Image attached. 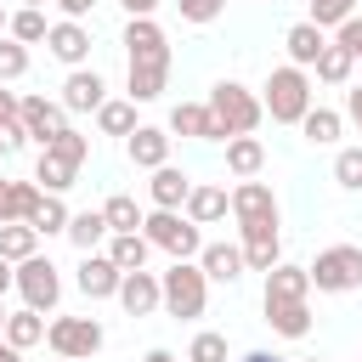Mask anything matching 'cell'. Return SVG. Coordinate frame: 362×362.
<instances>
[{
  "instance_id": "cell-1",
  "label": "cell",
  "mask_w": 362,
  "mask_h": 362,
  "mask_svg": "<svg viewBox=\"0 0 362 362\" xmlns=\"http://www.w3.org/2000/svg\"><path fill=\"white\" fill-rule=\"evenodd\" d=\"M260 107L272 113V124H300V119H305V107H311V74H305V68H294V62L272 68V74H266V85H260Z\"/></svg>"
},
{
  "instance_id": "cell-2",
  "label": "cell",
  "mask_w": 362,
  "mask_h": 362,
  "mask_svg": "<svg viewBox=\"0 0 362 362\" xmlns=\"http://www.w3.org/2000/svg\"><path fill=\"white\" fill-rule=\"evenodd\" d=\"M158 294H164V311H170V317L192 322V317H204V305H209V277H204L198 260H175L170 272H158Z\"/></svg>"
},
{
  "instance_id": "cell-3",
  "label": "cell",
  "mask_w": 362,
  "mask_h": 362,
  "mask_svg": "<svg viewBox=\"0 0 362 362\" xmlns=\"http://www.w3.org/2000/svg\"><path fill=\"white\" fill-rule=\"evenodd\" d=\"M209 113H215V124H221V141H226V136H255V124L266 119L260 96H255L249 85H238V79H221V85L209 90Z\"/></svg>"
},
{
  "instance_id": "cell-4",
  "label": "cell",
  "mask_w": 362,
  "mask_h": 362,
  "mask_svg": "<svg viewBox=\"0 0 362 362\" xmlns=\"http://www.w3.org/2000/svg\"><path fill=\"white\" fill-rule=\"evenodd\" d=\"M305 277L322 294H351V288H362V249L356 243H334L305 266Z\"/></svg>"
},
{
  "instance_id": "cell-5",
  "label": "cell",
  "mask_w": 362,
  "mask_h": 362,
  "mask_svg": "<svg viewBox=\"0 0 362 362\" xmlns=\"http://www.w3.org/2000/svg\"><path fill=\"white\" fill-rule=\"evenodd\" d=\"M141 238H147L153 249L175 255V260H192V255L204 249L198 226H192V221H187L181 209H153V215H141Z\"/></svg>"
},
{
  "instance_id": "cell-6",
  "label": "cell",
  "mask_w": 362,
  "mask_h": 362,
  "mask_svg": "<svg viewBox=\"0 0 362 362\" xmlns=\"http://www.w3.org/2000/svg\"><path fill=\"white\" fill-rule=\"evenodd\" d=\"M102 322L96 317H57V322H45V345L57 351V356H74V362H90L96 351H102Z\"/></svg>"
},
{
  "instance_id": "cell-7",
  "label": "cell",
  "mask_w": 362,
  "mask_h": 362,
  "mask_svg": "<svg viewBox=\"0 0 362 362\" xmlns=\"http://www.w3.org/2000/svg\"><path fill=\"white\" fill-rule=\"evenodd\" d=\"M11 288H17L23 305H34V311H51V305L62 300V277H57V266H51L45 255L17 260V283H11Z\"/></svg>"
},
{
  "instance_id": "cell-8",
  "label": "cell",
  "mask_w": 362,
  "mask_h": 362,
  "mask_svg": "<svg viewBox=\"0 0 362 362\" xmlns=\"http://www.w3.org/2000/svg\"><path fill=\"white\" fill-rule=\"evenodd\" d=\"M17 124L28 130V141L45 147V141L68 124V107H62V102H45V96H23V102H17Z\"/></svg>"
},
{
  "instance_id": "cell-9",
  "label": "cell",
  "mask_w": 362,
  "mask_h": 362,
  "mask_svg": "<svg viewBox=\"0 0 362 362\" xmlns=\"http://www.w3.org/2000/svg\"><path fill=\"white\" fill-rule=\"evenodd\" d=\"M226 204H232V221L238 226H249V221H277V198H272V187L266 181H238L232 192H226Z\"/></svg>"
},
{
  "instance_id": "cell-10",
  "label": "cell",
  "mask_w": 362,
  "mask_h": 362,
  "mask_svg": "<svg viewBox=\"0 0 362 362\" xmlns=\"http://www.w3.org/2000/svg\"><path fill=\"white\" fill-rule=\"evenodd\" d=\"M45 51H51L57 62H68V68H85V57H90V28L74 23V17H62V23L45 28Z\"/></svg>"
},
{
  "instance_id": "cell-11",
  "label": "cell",
  "mask_w": 362,
  "mask_h": 362,
  "mask_svg": "<svg viewBox=\"0 0 362 362\" xmlns=\"http://www.w3.org/2000/svg\"><path fill=\"white\" fill-rule=\"evenodd\" d=\"M68 113H96L102 102H107V79L96 74V68H74L68 79H62V96H57Z\"/></svg>"
},
{
  "instance_id": "cell-12",
  "label": "cell",
  "mask_w": 362,
  "mask_h": 362,
  "mask_svg": "<svg viewBox=\"0 0 362 362\" xmlns=\"http://www.w3.org/2000/svg\"><path fill=\"white\" fill-rule=\"evenodd\" d=\"M238 249H243V266H255V272H272V266L283 260V238H277V221H249Z\"/></svg>"
},
{
  "instance_id": "cell-13",
  "label": "cell",
  "mask_w": 362,
  "mask_h": 362,
  "mask_svg": "<svg viewBox=\"0 0 362 362\" xmlns=\"http://www.w3.org/2000/svg\"><path fill=\"white\" fill-rule=\"evenodd\" d=\"M130 317H153L158 305H164V294H158V277L147 272V266H136V272H124L119 277V294H113Z\"/></svg>"
},
{
  "instance_id": "cell-14",
  "label": "cell",
  "mask_w": 362,
  "mask_h": 362,
  "mask_svg": "<svg viewBox=\"0 0 362 362\" xmlns=\"http://www.w3.org/2000/svg\"><path fill=\"white\" fill-rule=\"evenodd\" d=\"M124 51H130V62H170V40H164V28L153 17L124 23Z\"/></svg>"
},
{
  "instance_id": "cell-15",
  "label": "cell",
  "mask_w": 362,
  "mask_h": 362,
  "mask_svg": "<svg viewBox=\"0 0 362 362\" xmlns=\"http://www.w3.org/2000/svg\"><path fill=\"white\" fill-rule=\"evenodd\" d=\"M124 153H130L136 170H158V164H170V130H158V124H136V130L124 136Z\"/></svg>"
},
{
  "instance_id": "cell-16",
  "label": "cell",
  "mask_w": 362,
  "mask_h": 362,
  "mask_svg": "<svg viewBox=\"0 0 362 362\" xmlns=\"http://www.w3.org/2000/svg\"><path fill=\"white\" fill-rule=\"evenodd\" d=\"M119 277H124V272H119L107 255H96V249L79 255V294H85V300H113V294H119Z\"/></svg>"
},
{
  "instance_id": "cell-17",
  "label": "cell",
  "mask_w": 362,
  "mask_h": 362,
  "mask_svg": "<svg viewBox=\"0 0 362 362\" xmlns=\"http://www.w3.org/2000/svg\"><path fill=\"white\" fill-rule=\"evenodd\" d=\"M170 136H192V141H221V124H215L209 102H175V107H170Z\"/></svg>"
},
{
  "instance_id": "cell-18",
  "label": "cell",
  "mask_w": 362,
  "mask_h": 362,
  "mask_svg": "<svg viewBox=\"0 0 362 362\" xmlns=\"http://www.w3.org/2000/svg\"><path fill=\"white\" fill-rule=\"evenodd\" d=\"M198 266H204L209 283H238L243 277V249L238 243H204L198 249Z\"/></svg>"
},
{
  "instance_id": "cell-19",
  "label": "cell",
  "mask_w": 362,
  "mask_h": 362,
  "mask_svg": "<svg viewBox=\"0 0 362 362\" xmlns=\"http://www.w3.org/2000/svg\"><path fill=\"white\" fill-rule=\"evenodd\" d=\"M187 192H192V181H187L175 164H158V170H153V181H147L153 209H181V204H187Z\"/></svg>"
},
{
  "instance_id": "cell-20",
  "label": "cell",
  "mask_w": 362,
  "mask_h": 362,
  "mask_svg": "<svg viewBox=\"0 0 362 362\" xmlns=\"http://www.w3.org/2000/svg\"><path fill=\"white\" fill-rule=\"evenodd\" d=\"M181 209H187V221H192V226H215L232 204H226V187H204V181H192V192H187V204H181Z\"/></svg>"
},
{
  "instance_id": "cell-21",
  "label": "cell",
  "mask_w": 362,
  "mask_h": 362,
  "mask_svg": "<svg viewBox=\"0 0 362 362\" xmlns=\"http://www.w3.org/2000/svg\"><path fill=\"white\" fill-rule=\"evenodd\" d=\"M266 322H272V334H283V339H305V334H311L305 300H266Z\"/></svg>"
},
{
  "instance_id": "cell-22",
  "label": "cell",
  "mask_w": 362,
  "mask_h": 362,
  "mask_svg": "<svg viewBox=\"0 0 362 362\" xmlns=\"http://www.w3.org/2000/svg\"><path fill=\"white\" fill-rule=\"evenodd\" d=\"M164 79H170V62H130L124 90H130V102H158L164 96Z\"/></svg>"
},
{
  "instance_id": "cell-23",
  "label": "cell",
  "mask_w": 362,
  "mask_h": 362,
  "mask_svg": "<svg viewBox=\"0 0 362 362\" xmlns=\"http://www.w3.org/2000/svg\"><path fill=\"white\" fill-rule=\"evenodd\" d=\"M283 45H288V62H294V68H311V62L322 57V45H328V34H322L317 23H294V28L283 34Z\"/></svg>"
},
{
  "instance_id": "cell-24",
  "label": "cell",
  "mask_w": 362,
  "mask_h": 362,
  "mask_svg": "<svg viewBox=\"0 0 362 362\" xmlns=\"http://www.w3.org/2000/svg\"><path fill=\"white\" fill-rule=\"evenodd\" d=\"M260 164H266V147H260V136H226V170H232L238 181L260 175Z\"/></svg>"
},
{
  "instance_id": "cell-25",
  "label": "cell",
  "mask_w": 362,
  "mask_h": 362,
  "mask_svg": "<svg viewBox=\"0 0 362 362\" xmlns=\"http://www.w3.org/2000/svg\"><path fill=\"white\" fill-rule=\"evenodd\" d=\"M74 175H79V164H68L62 153L40 147V164H34V187H40V192H68Z\"/></svg>"
},
{
  "instance_id": "cell-26",
  "label": "cell",
  "mask_w": 362,
  "mask_h": 362,
  "mask_svg": "<svg viewBox=\"0 0 362 362\" xmlns=\"http://www.w3.org/2000/svg\"><path fill=\"white\" fill-rule=\"evenodd\" d=\"M311 294V277H305V266H288V260H277L272 272H266V300H305Z\"/></svg>"
},
{
  "instance_id": "cell-27",
  "label": "cell",
  "mask_w": 362,
  "mask_h": 362,
  "mask_svg": "<svg viewBox=\"0 0 362 362\" xmlns=\"http://www.w3.org/2000/svg\"><path fill=\"white\" fill-rule=\"evenodd\" d=\"M28 255H40V232L28 226V221H0V260H28Z\"/></svg>"
},
{
  "instance_id": "cell-28",
  "label": "cell",
  "mask_w": 362,
  "mask_h": 362,
  "mask_svg": "<svg viewBox=\"0 0 362 362\" xmlns=\"http://www.w3.org/2000/svg\"><path fill=\"white\" fill-rule=\"evenodd\" d=\"M102 238H107V215H102V209H79V215H68V243H74L79 255H90Z\"/></svg>"
},
{
  "instance_id": "cell-29",
  "label": "cell",
  "mask_w": 362,
  "mask_h": 362,
  "mask_svg": "<svg viewBox=\"0 0 362 362\" xmlns=\"http://www.w3.org/2000/svg\"><path fill=\"white\" fill-rule=\"evenodd\" d=\"M17 351H28V345H40L45 339V317L34 311V305H23V311H6V328H0Z\"/></svg>"
},
{
  "instance_id": "cell-30",
  "label": "cell",
  "mask_w": 362,
  "mask_h": 362,
  "mask_svg": "<svg viewBox=\"0 0 362 362\" xmlns=\"http://www.w3.org/2000/svg\"><path fill=\"white\" fill-rule=\"evenodd\" d=\"M107 238H113V243H107V260H113L119 272H136V266H147V249H153V243H147L141 232H107Z\"/></svg>"
},
{
  "instance_id": "cell-31",
  "label": "cell",
  "mask_w": 362,
  "mask_h": 362,
  "mask_svg": "<svg viewBox=\"0 0 362 362\" xmlns=\"http://www.w3.org/2000/svg\"><path fill=\"white\" fill-rule=\"evenodd\" d=\"M34 204H40V187H34V181H6V192H0V221H28Z\"/></svg>"
},
{
  "instance_id": "cell-32",
  "label": "cell",
  "mask_w": 362,
  "mask_h": 362,
  "mask_svg": "<svg viewBox=\"0 0 362 362\" xmlns=\"http://www.w3.org/2000/svg\"><path fill=\"white\" fill-rule=\"evenodd\" d=\"M28 226H34L40 238H51V232H68V204H62V192H40V204H34Z\"/></svg>"
},
{
  "instance_id": "cell-33",
  "label": "cell",
  "mask_w": 362,
  "mask_h": 362,
  "mask_svg": "<svg viewBox=\"0 0 362 362\" xmlns=\"http://www.w3.org/2000/svg\"><path fill=\"white\" fill-rule=\"evenodd\" d=\"M311 68H317V79H322V85H345V79H351V68H356V57H351L345 45H334V40H328V45H322V57H317Z\"/></svg>"
},
{
  "instance_id": "cell-34",
  "label": "cell",
  "mask_w": 362,
  "mask_h": 362,
  "mask_svg": "<svg viewBox=\"0 0 362 362\" xmlns=\"http://www.w3.org/2000/svg\"><path fill=\"white\" fill-rule=\"evenodd\" d=\"M339 124H345V119H339L334 107H317V102H311V107H305V119H300V130H305V141H317V147H328V141H339Z\"/></svg>"
},
{
  "instance_id": "cell-35",
  "label": "cell",
  "mask_w": 362,
  "mask_h": 362,
  "mask_svg": "<svg viewBox=\"0 0 362 362\" xmlns=\"http://www.w3.org/2000/svg\"><path fill=\"white\" fill-rule=\"evenodd\" d=\"M45 28H51V23H45V11H40V6H23V11H11V23H6V34H11V40H23V45H40V40H45Z\"/></svg>"
},
{
  "instance_id": "cell-36",
  "label": "cell",
  "mask_w": 362,
  "mask_h": 362,
  "mask_svg": "<svg viewBox=\"0 0 362 362\" xmlns=\"http://www.w3.org/2000/svg\"><path fill=\"white\" fill-rule=\"evenodd\" d=\"M96 130L102 136H130L136 130V102H102L96 107Z\"/></svg>"
},
{
  "instance_id": "cell-37",
  "label": "cell",
  "mask_w": 362,
  "mask_h": 362,
  "mask_svg": "<svg viewBox=\"0 0 362 362\" xmlns=\"http://www.w3.org/2000/svg\"><path fill=\"white\" fill-rule=\"evenodd\" d=\"M102 215H107V232H141V209H136L130 192H113L102 204Z\"/></svg>"
},
{
  "instance_id": "cell-38",
  "label": "cell",
  "mask_w": 362,
  "mask_h": 362,
  "mask_svg": "<svg viewBox=\"0 0 362 362\" xmlns=\"http://www.w3.org/2000/svg\"><path fill=\"white\" fill-rule=\"evenodd\" d=\"M23 74H28V45L11 40V34H0V85H11Z\"/></svg>"
},
{
  "instance_id": "cell-39",
  "label": "cell",
  "mask_w": 362,
  "mask_h": 362,
  "mask_svg": "<svg viewBox=\"0 0 362 362\" xmlns=\"http://www.w3.org/2000/svg\"><path fill=\"white\" fill-rule=\"evenodd\" d=\"M334 181L345 192H362V147H339L334 153Z\"/></svg>"
},
{
  "instance_id": "cell-40",
  "label": "cell",
  "mask_w": 362,
  "mask_h": 362,
  "mask_svg": "<svg viewBox=\"0 0 362 362\" xmlns=\"http://www.w3.org/2000/svg\"><path fill=\"white\" fill-rule=\"evenodd\" d=\"M45 147H51V153H62L68 164H85V158H90V136H79V130H68V124H62Z\"/></svg>"
},
{
  "instance_id": "cell-41",
  "label": "cell",
  "mask_w": 362,
  "mask_h": 362,
  "mask_svg": "<svg viewBox=\"0 0 362 362\" xmlns=\"http://www.w3.org/2000/svg\"><path fill=\"white\" fill-rule=\"evenodd\" d=\"M345 17H356V0H311V17H305V23H317V28H339Z\"/></svg>"
},
{
  "instance_id": "cell-42",
  "label": "cell",
  "mask_w": 362,
  "mask_h": 362,
  "mask_svg": "<svg viewBox=\"0 0 362 362\" xmlns=\"http://www.w3.org/2000/svg\"><path fill=\"white\" fill-rule=\"evenodd\" d=\"M187 362H226V334H215V328H204L192 345H187Z\"/></svg>"
},
{
  "instance_id": "cell-43",
  "label": "cell",
  "mask_w": 362,
  "mask_h": 362,
  "mask_svg": "<svg viewBox=\"0 0 362 362\" xmlns=\"http://www.w3.org/2000/svg\"><path fill=\"white\" fill-rule=\"evenodd\" d=\"M175 6H181L187 23H215V17L226 11V0H175Z\"/></svg>"
},
{
  "instance_id": "cell-44",
  "label": "cell",
  "mask_w": 362,
  "mask_h": 362,
  "mask_svg": "<svg viewBox=\"0 0 362 362\" xmlns=\"http://www.w3.org/2000/svg\"><path fill=\"white\" fill-rule=\"evenodd\" d=\"M334 45H345V51L362 62V17H345V23L334 28Z\"/></svg>"
},
{
  "instance_id": "cell-45",
  "label": "cell",
  "mask_w": 362,
  "mask_h": 362,
  "mask_svg": "<svg viewBox=\"0 0 362 362\" xmlns=\"http://www.w3.org/2000/svg\"><path fill=\"white\" fill-rule=\"evenodd\" d=\"M23 141H28V130H23L17 119H11V124H0V158H11V153H17Z\"/></svg>"
},
{
  "instance_id": "cell-46",
  "label": "cell",
  "mask_w": 362,
  "mask_h": 362,
  "mask_svg": "<svg viewBox=\"0 0 362 362\" xmlns=\"http://www.w3.org/2000/svg\"><path fill=\"white\" fill-rule=\"evenodd\" d=\"M345 119L362 130V85H351V90H345Z\"/></svg>"
},
{
  "instance_id": "cell-47",
  "label": "cell",
  "mask_w": 362,
  "mask_h": 362,
  "mask_svg": "<svg viewBox=\"0 0 362 362\" xmlns=\"http://www.w3.org/2000/svg\"><path fill=\"white\" fill-rule=\"evenodd\" d=\"M17 102H23V96H17V90H6V85H0V124H11V119H17Z\"/></svg>"
},
{
  "instance_id": "cell-48",
  "label": "cell",
  "mask_w": 362,
  "mask_h": 362,
  "mask_svg": "<svg viewBox=\"0 0 362 362\" xmlns=\"http://www.w3.org/2000/svg\"><path fill=\"white\" fill-rule=\"evenodd\" d=\"M57 6H62V17H74V23H79V17H90V6H96V0H57Z\"/></svg>"
},
{
  "instance_id": "cell-49",
  "label": "cell",
  "mask_w": 362,
  "mask_h": 362,
  "mask_svg": "<svg viewBox=\"0 0 362 362\" xmlns=\"http://www.w3.org/2000/svg\"><path fill=\"white\" fill-rule=\"evenodd\" d=\"M119 6H124L130 17H153V11H158V0H119Z\"/></svg>"
},
{
  "instance_id": "cell-50",
  "label": "cell",
  "mask_w": 362,
  "mask_h": 362,
  "mask_svg": "<svg viewBox=\"0 0 362 362\" xmlns=\"http://www.w3.org/2000/svg\"><path fill=\"white\" fill-rule=\"evenodd\" d=\"M11 283H17V266H11V260H0V300H6V288H11Z\"/></svg>"
},
{
  "instance_id": "cell-51",
  "label": "cell",
  "mask_w": 362,
  "mask_h": 362,
  "mask_svg": "<svg viewBox=\"0 0 362 362\" xmlns=\"http://www.w3.org/2000/svg\"><path fill=\"white\" fill-rule=\"evenodd\" d=\"M0 362H23V351H17V345H11L6 334H0Z\"/></svg>"
},
{
  "instance_id": "cell-52",
  "label": "cell",
  "mask_w": 362,
  "mask_h": 362,
  "mask_svg": "<svg viewBox=\"0 0 362 362\" xmlns=\"http://www.w3.org/2000/svg\"><path fill=\"white\" fill-rule=\"evenodd\" d=\"M238 362H283V356H272V351H249V356H238Z\"/></svg>"
},
{
  "instance_id": "cell-53",
  "label": "cell",
  "mask_w": 362,
  "mask_h": 362,
  "mask_svg": "<svg viewBox=\"0 0 362 362\" xmlns=\"http://www.w3.org/2000/svg\"><path fill=\"white\" fill-rule=\"evenodd\" d=\"M141 362H181V356H170V351H147Z\"/></svg>"
},
{
  "instance_id": "cell-54",
  "label": "cell",
  "mask_w": 362,
  "mask_h": 362,
  "mask_svg": "<svg viewBox=\"0 0 362 362\" xmlns=\"http://www.w3.org/2000/svg\"><path fill=\"white\" fill-rule=\"evenodd\" d=\"M6 23H11V11H6V6H0V34H6Z\"/></svg>"
},
{
  "instance_id": "cell-55",
  "label": "cell",
  "mask_w": 362,
  "mask_h": 362,
  "mask_svg": "<svg viewBox=\"0 0 362 362\" xmlns=\"http://www.w3.org/2000/svg\"><path fill=\"white\" fill-rule=\"evenodd\" d=\"M0 328H6V305H0Z\"/></svg>"
},
{
  "instance_id": "cell-56",
  "label": "cell",
  "mask_w": 362,
  "mask_h": 362,
  "mask_svg": "<svg viewBox=\"0 0 362 362\" xmlns=\"http://www.w3.org/2000/svg\"><path fill=\"white\" fill-rule=\"evenodd\" d=\"M23 6H45V0H23Z\"/></svg>"
},
{
  "instance_id": "cell-57",
  "label": "cell",
  "mask_w": 362,
  "mask_h": 362,
  "mask_svg": "<svg viewBox=\"0 0 362 362\" xmlns=\"http://www.w3.org/2000/svg\"><path fill=\"white\" fill-rule=\"evenodd\" d=\"M57 362H74V356H57Z\"/></svg>"
},
{
  "instance_id": "cell-58",
  "label": "cell",
  "mask_w": 362,
  "mask_h": 362,
  "mask_svg": "<svg viewBox=\"0 0 362 362\" xmlns=\"http://www.w3.org/2000/svg\"><path fill=\"white\" fill-rule=\"evenodd\" d=\"M305 362H322V356H305Z\"/></svg>"
},
{
  "instance_id": "cell-59",
  "label": "cell",
  "mask_w": 362,
  "mask_h": 362,
  "mask_svg": "<svg viewBox=\"0 0 362 362\" xmlns=\"http://www.w3.org/2000/svg\"><path fill=\"white\" fill-rule=\"evenodd\" d=\"M0 192H6V181H0Z\"/></svg>"
},
{
  "instance_id": "cell-60",
  "label": "cell",
  "mask_w": 362,
  "mask_h": 362,
  "mask_svg": "<svg viewBox=\"0 0 362 362\" xmlns=\"http://www.w3.org/2000/svg\"><path fill=\"white\" fill-rule=\"evenodd\" d=\"M272 6H277V0H272Z\"/></svg>"
}]
</instances>
